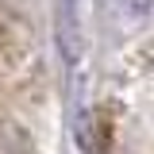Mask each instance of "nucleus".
I'll list each match as a JSON object with an SVG mask.
<instances>
[]
</instances>
